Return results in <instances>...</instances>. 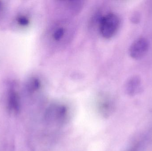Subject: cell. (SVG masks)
<instances>
[{
  "label": "cell",
  "mask_w": 152,
  "mask_h": 151,
  "mask_svg": "<svg viewBox=\"0 0 152 151\" xmlns=\"http://www.w3.org/2000/svg\"><path fill=\"white\" fill-rule=\"evenodd\" d=\"M120 25V20L118 15L110 13L100 19L99 31L101 35L106 38L112 37L115 34Z\"/></svg>",
  "instance_id": "6da1fadb"
},
{
  "label": "cell",
  "mask_w": 152,
  "mask_h": 151,
  "mask_svg": "<svg viewBox=\"0 0 152 151\" xmlns=\"http://www.w3.org/2000/svg\"><path fill=\"white\" fill-rule=\"evenodd\" d=\"M149 42L144 37H140L136 39L129 47V53L133 59H141L148 52Z\"/></svg>",
  "instance_id": "7a4b0ae2"
},
{
  "label": "cell",
  "mask_w": 152,
  "mask_h": 151,
  "mask_svg": "<svg viewBox=\"0 0 152 151\" xmlns=\"http://www.w3.org/2000/svg\"><path fill=\"white\" fill-rule=\"evenodd\" d=\"M125 89L128 95L134 96L141 91L142 89V81L138 76H134L130 78L126 82Z\"/></svg>",
  "instance_id": "3957f363"
},
{
  "label": "cell",
  "mask_w": 152,
  "mask_h": 151,
  "mask_svg": "<svg viewBox=\"0 0 152 151\" xmlns=\"http://www.w3.org/2000/svg\"><path fill=\"white\" fill-rule=\"evenodd\" d=\"M8 105L9 108L15 112H18L20 109L19 97L14 90L11 89L9 93Z\"/></svg>",
  "instance_id": "277c9868"
},
{
  "label": "cell",
  "mask_w": 152,
  "mask_h": 151,
  "mask_svg": "<svg viewBox=\"0 0 152 151\" xmlns=\"http://www.w3.org/2000/svg\"><path fill=\"white\" fill-rule=\"evenodd\" d=\"M28 88L31 92H34L39 89L41 86L40 80L37 78H33L28 81Z\"/></svg>",
  "instance_id": "5b68a950"
},
{
  "label": "cell",
  "mask_w": 152,
  "mask_h": 151,
  "mask_svg": "<svg viewBox=\"0 0 152 151\" xmlns=\"http://www.w3.org/2000/svg\"><path fill=\"white\" fill-rule=\"evenodd\" d=\"M65 33V30L63 27H58L55 29L53 34V37L55 40L59 41L62 39Z\"/></svg>",
  "instance_id": "8992f818"
},
{
  "label": "cell",
  "mask_w": 152,
  "mask_h": 151,
  "mask_svg": "<svg viewBox=\"0 0 152 151\" xmlns=\"http://www.w3.org/2000/svg\"><path fill=\"white\" fill-rule=\"evenodd\" d=\"M17 23L22 27L27 26L30 23L29 19L25 16H19L17 18Z\"/></svg>",
  "instance_id": "52a82bcc"
},
{
  "label": "cell",
  "mask_w": 152,
  "mask_h": 151,
  "mask_svg": "<svg viewBox=\"0 0 152 151\" xmlns=\"http://www.w3.org/2000/svg\"><path fill=\"white\" fill-rule=\"evenodd\" d=\"M69 6L72 11L77 12L80 9L82 6V4L79 1H72L69 4Z\"/></svg>",
  "instance_id": "ba28073f"
},
{
  "label": "cell",
  "mask_w": 152,
  "mask_h": 151,
  "mask_svg": "<svg viewBox=\"0 0 152 151\" xmlns=\"http://www.w3.org/2000/svg\"><path fill=\"white\" fill-rule=\"evenodd\" d=\"M140 20V16L138 12H135L132 15L131 17V21L134 24H137Z\"/></svg>",
  "instance_id": "9c48e42d"
},
{
  "label": "cell",
  "mask_w": 152,
  "mask_h": 151,
  "mask_svg": "<svg viewBox=\"0 0 152 151\" xmlns=\"http://www.w3.org/2000/svg\"><path fill=\"white\" fill-rule=\"evenodd\" d=\"M1 9H2V3H1V1H0V11H1Z\"/></svg>",
  "instance_id": "30bf717a"
}]
</instances>
